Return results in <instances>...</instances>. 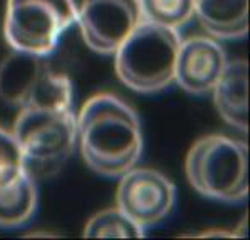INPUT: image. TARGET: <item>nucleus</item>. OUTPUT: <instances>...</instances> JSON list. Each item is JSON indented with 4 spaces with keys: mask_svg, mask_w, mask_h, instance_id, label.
<instances>
[{
    "mask_svg": "<svg viewBox=\"0 0 250 240\" xmlns=\"http://www.w3.org/2000/svg\"><path fill=\"white\" fill-rule=\"evenodd\" d=\"M195 17L217 40L244 39L249 32V0H193Z\"/></svg>",
    "mask_w": 250,
    "mask_h": 240,
    "instance_id": "obj_11",
    "label": "nucleus"
},
{
    "mask_svg": "<svg viewBox=\"0 0 250 240\" xmlns=\"http://www.w3.org/2000/svg\"><path fill=\"white\" fill-rule=\"evenodd\" d=\"M77 142L83 160L95 174L120 177L142 157V123L120 97L97 94L77 115Z\"/></svg>",
    "mask_w": 250,
    "mask_h": 240,
    "instance_id": "obj_1",
    "label": "nucleus"
},
{
    "mask_svg": "<svg viewBox=\"0 0 250 240\" xmlns=\"http://www.w3.org/2000/svg\"><path fill=\"white\" fill-rule=\"evenodd\" d=\"M39 205V190L34 177L25 172L22 177L0 187V227L17 229L34 219Z\"/></svg>",
    "mask_w": 250,
    "mask_h": 240,
    "instance_id": "obj_12",
    "label": "nucleus"
},
{
    "mask_svg": "<svg viewBox=\"0 0 250 240\" xmlns=\"http://www.w3.org/2000/svg\"><path fill=\"white\" fill-rule=\"evenodd\" d=\"M45 59L14 50L0 63V99L19 109H72L70 79L52 69Z\"/></svg>",
    "mask_w": 250,
    "mask_h": 240,
    "instance_id": "obj_6",
    "label": "nucleus"
},
{
    "mask_svg": "<svg viewBox=\"0 0 250 240\" xmlns=\"http://www.w3.org/2000/svg\"><path fill=\"white\" fill-rule=\"evenodd\" d=\"M227 62V54L213 37L185 39L177 52L173 82L192 95L212 94Z\"/></svg>",
    "mask_w": 250,
    "mask_h": 240,
    "instance_id": "obj_9",
    "label": "nucleus"
},
{
    "mask_svg": "<svg viewBox=\"0 0 250 240\" xmlns=\"http://www.w3.org/2000/svg\"><path fill=\"white\" fill-rule=\"evenodd\" d=\"M175 203V185L159 170L132 167L120 175L117 207L142 229H150L170 217Z\"/></svg>",
    "mask_w": 250,
    "mask_h": 240,
    "instance_id": "obj_7",
    "label": "nucleus"
},
{
    "mask_svg": "<svg viewBox=\"0 0 250 240\" xmlns=\"http://www.w3.org/2000/svg\"><path fill=\"white\" fill-rule=\"evenodd\" d=\"M217 112L229 125L242 132L249 127V79L247 62L235 59L227 62L224 74L212 90Z\"/></svg>",
    "mask_w": 250,
    "mask_h": 240,
    "instance_id": "obj_10",
    "label": "nucleus"
},
{
    "mask_svg": "<svg viewBox=\"0 0 250 240\" xmlns=\"http://www.w3.org/2000/svg\"><path fill=\"white\" fill-rule=\"evenodd\" d=\"M14 135L25 155L27 172L47 175L67 162L77 145V115L72 109H20Z\"/></svg>",
    "mask_w": 250,
    "mask_h": 240,
    "instance_id": "obj_4",
    "label": "nucleus"
},
{
    "mask_svg": "<svg viewBox=\"0 0 250 240\" xmlns=\"http://www.w3.org/2000/svg\"><path fill=\"white\" fill-rule=\"evenodd\" d=\"M77 22L88 49L114 55L144 22L140 0H82L77 7Z\"/></svg>",
    "mask_w": 250,
    "mask_h": 240,
    "instance_id": "obj_8",
    "label": "nucleus"
},
{
    "mask_svg": "<svg viewBox=\"0 0 250 240\" xmlns=\"http://www.w3.org/2000/svg\"><path fill=\"white\" fill-rule=\"evenodd\" d=\"M185 174L200 195L237 203L249 195V149L225 135H205L190 147Z\"/></svg>",
    "mask_w": 250,
    "mask_h": 240,
    "instance_id": "obj_3",
    "label": "nucleus"
},
{
    "mask_svg": "<svg viewBox=\"0 0 250 240\" xmlns=\"http://www.w3.org/2000/svg\"><path fill=\"white\" fill-rule=\"evenodd\" d=\"M142 17L147 22L180 30L195 15L193 0H140Z\"/></svg>",
    "mask_w": 250,
    "mask_h": 240,
    "instance_id": "obj_14",
    "label": "nucleus"
},
{
    "mask_svg": "<svg viewBox=\"0 0 250 240\" xmlns=\"http://www.w3.org/2000/svg\"><path fill=\"white\" fill-rule=\"evenodd\" d=\"M25 172V155L14 132L0 127V187L17 180Z\"/></svg>",
    "mask_w": 250,
    "mask_h": 240,
    "instance_id": "obj_15",
    "label": "nucleus"
},
{
    "mask_svg": "<svg viewBox=\"0 0 250 240\" xmlns=\"http://www.w3.org/2000/svg\"><path fill=\"white\" fill-rule=\"evenodd\" d=\"M83 235L88 239H140L145 237V229L137 225L119 207H112L88 220Z\"/></svg>",
    "mask_w": 250,
    "mask_h": 240,
    "instance_id": "obj_13",
    "label": "nucleus"
},
{
    "mask_svg": "<svg viewBox=\"0 0 250 240\" xmlns=\"http://www.w3.org/2000/svg\"><path fill=\"white\" fill-rule=\"evenodd\" d=\"M179 30L144 20L115 50V74L120 82L139 94H155L175 79Z\"/></svg>",
    "mask_w": 250,
    "mask_h": 240,
    "instance_id": "obj_2",
    "label": "nucleus"
},
{
    "mask_svg": "<svg viewBox=\"0 0 250 240\" xmlns=\"http://www.w3.org/2000/svg\"><path fill=\"white\" fill-rule=\"evenodd\" d=\"M75 22V0H7L3 35L15 52L48 57Z\"/></svg>",
    "mask_w": 250,
    "mask_h": 240,
    "instance_id": "obj_5",
    "label": "nucleus"
}]
</instances>
